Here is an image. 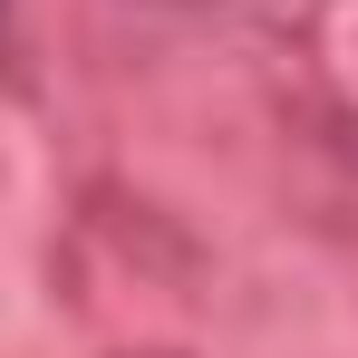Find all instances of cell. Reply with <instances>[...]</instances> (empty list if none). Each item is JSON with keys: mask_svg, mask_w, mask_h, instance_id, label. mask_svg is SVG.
<instances>
[{"mask_svg": "<svg viewBox=\"0 0 358 358\" xmlns=\"http://www.w3.org/2000/svg\"><path fill=\"white\" fill-rule=\"evenodd\" d=\"M184 10H194V0H184Z\"/></svg>", "mask_w": 358, "mask_h": 358, "instance_id": "cell-2", "label": "cell"}, {"mask_svg": "<svg viewBox=\"0 0 358 358\" xmlns=\"http://www.w3.org/2000/svg\"><path fill=\"white\" fill-rule=\"evenodd\" d=\"M0 59H10V0H0Z\"/></svg>", "mask_w": 358, "mask_h": 358, "instance_id": "cell-1", "label": "cell"}]
</instances>
